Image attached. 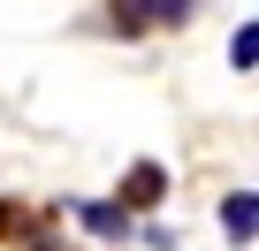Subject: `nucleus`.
Listing matches in <instances>:
<instances>
[{
    "instance_id": "nucleus-1",
    "label": "nucleus",
    "mask_w": 259,
    "mask_h": 251,
    "mask_svg": "<svg viewBox=\"0 0 259 251\" xmlns=\"http://www.w3.org/2000/svg\"><path fill=\"white\" fill-rule=\"evenodd\" d=\"M191 0H114V31H145V23H183Z\"/></svg>"
},
{
    "instance_id": "nucleus-2",
    "label": "nucleus",
    "mask_w": 259,
    "mask_h": 251,
    "mask_svg": "<svg viewBox=\"0 0 259 251\" xmlns=\"http://www.w3.org/2000/svg\"><path fill=\"white\" fill-rule=\"evenodd\" d=\"M221 236H229V243H251V236H259V190L221 198Z\"/></svg>"
},
{
    "instance_id": "nucleus-3",
    "label": "nucleus",
    "mask_w": 259,
    "mask_h": 251,
    "mask_svg": "<svg viewBox=\"0 0 259 251\" xmlns=\"http://www.w3.org/2000/svg\"><path fill=\"white\" fill-rule=\"evenodd\" d=\"M160 190H168V168L160 160H138L130 183H122V206H160Z\"/></svg>"
},
{
    "instance_id": "nucleus-4",
    "label": "nucleus",
    "mask_w": 259,
    "mask_h": 251,
    "mask_svg": "<svg viewBox=\"0 0 259 251\" xmlns=\"http://www.w3.org/2000/svg\"><path fill=\"white\" fill-rule=\"evenodd\" d=\"M76 213H84V228H92V236H130V206H99V198H76Z\"/></svg>"
},
{
    "instance_id": "nucleus-5",
    "label": "nucleus",
    "mask_w": 259,
    "mask_h": 251,
    "mask_svg": "<svg viewBox=\"0 0 259 251\" xmlns=\"http://www.w3.org/2000/svg\"><path fill=\"white\" fill-rule=\"evenodd\" d=\"M229 61H236V69H259V23H244V31L229 38Z\"/></svg>"
},
{
    "instance_id": "nucleus-6",
    "label": "nucleus",
    "mask_w": 259,
    "mask_h": 251,
    "mask_svg": "<svg viewBox=\"0 0 259 251\" xmlns=\"http://www.w3.org/2000/svg\"><path fill=\"white\" fill-rule=\"evenodd\" d=\"M31 221H23V206H0V236H23Z\"/></svg>"
},
{
    "instance_id": "nucleus-7",
    "label": "nucleus",
    "mask_w": 259,
    "mask_h": 251,
    "mask_svg": "<svg viewBox=\"0 0 259 251\" xmlns=\"http://www.w3.org/2000/svg\"><path fill=\"white\" fill-rule=\"evenodd\" d=\"M31 251H76V243H46V236H38V243H31Z\"/></svg>"
}]
</instances>
